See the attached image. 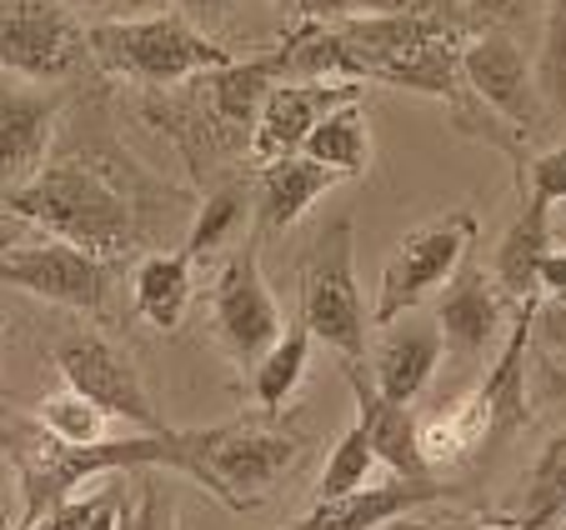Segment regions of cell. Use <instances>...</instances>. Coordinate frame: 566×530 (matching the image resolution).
Wrapping results in <instances>:
<instances>
[{"label": "cell", "mask_w": 566, "mask_h": 530, "mask_svg": "<svg viewBox=\"0 0 566 530\" xmlns=\"http://www.w3.org/2000/svg\"><path fill=\"white\" fill-rule=\"evenodd\" d=\"M6 211L41 225L45 235L75 245V251L96 255V261L126 255L140 235L130 191L91 156H61L41 166L31 181L6 195Z\"/></svg>", "instance_id": "6da1fadb"}, {"label": "cell", "mask_w": 566, "mask_h": 530, "mask_svg": "<svg viewBox=\"0 0 566 530\" xmlns=\"http://www.w3.org/2000/svg\"><path fill=\"white\" fill-rule=\"evenodd\" d=\"M276 81H286V41L266 45L256 55H235V61L216 65V71L191 75L186 96L166 100V106H150L146 116L171 130V140L186 150V160L201 176L211 160L251 150L256 110Z\"/></svg>", "instance_id": "7a4b0ae2"}, {"label": "cell", "mask_w": 566, "mask_h": 530, "mask_svg": "<svg viewBox=\"0 0 566 530\" xmlns=\"http://www.w3.org/2000/svg\"><path fill=\"white\" fill-rule=\"evenodd\" d=\"M301 460V435L276 421H226L181 431V476L211 490L221 506L251 510Z\"/></svg>", "instance_id": "3957f363"}, {"label": "cell", "mask_w": 566, "mask_h": 530, "mask_svg": "<svg viewBox=\"0 0 566 530\" xmlns=\"http://www.w3.org/2000/svg\"><path fill=\"white\" fill-rule=\"evenodd\" d=\"M86 45L101 71L120 75V81H136V85H146V91H171V85L191 81V75L235 61L226 45H216L211 35L186 21L181 11L91 25Z\"/></svg>", "instance_id": "277c9868"}, {"label": "cell", "mask_w": 566, "mask_h": 530, "mask_svg": "<svg viewBox=\"0 0 566 530\" xmlns=\"http://www.w3.org/2000/svg\"><path fill=\"white\" fill-rule=\"evenodd\" d=\"M150 466H166L176 470L181 466V431H140L126 435V441H91V446H55L45 435V446L31 451V456L15 460L21 470V526H35L45 520L65 496H75V486L106 476V470H150Z\"/></svg>", "instance_id": "5b68a950"}, {"label": "cell", "mask_w": 566, "mask_h": 530, "mask_svg": "<svg viewBox=\"0 0 566 530\" xmlns=\"http://www.w3.org/2000/svg\"><path fill=\"white\" fill-rule=\"evenodd\" d=\"M301 326L336 356L366 361L371 320H366L361 286H356V225L346 215L326 225L301 261Z\"/></svg>", "instance_id": "8992f818"}, {"label": "cell", "mask_w": 566, "mask_h": 530, "mask_svg": "<svg viewBox=\"0 0 566 530\" xmlns=\"http://www.w3.org/2000/svg\"><path fill=\"white\" fill-rule=\"evenodd\" d=\"M471 241H476V215L471 211H451L441 221H427L411 235H401V245L386 261L381 300H376L371 326H391L407 310H417L431 290L447 286L461 271V261L471 255Z\"/></svg>", "instance_id": "52a82bcc"}, {"label": "cell", "mask_w": 566, "mask_h": 530, "mask_svg": "<svg viewBox=\"0 0 566 530\" xmlns=\"http://www.w3.org/2000/svg\"><path fill=\"white\" fill-rule=\"evenodd\" d=\"M461 85L492 116H502L526 150H532V140L546 136V96L536 85L532 61L506 31H481L461 45Z\"/></svg>", "instance_id": "ba28073f"}, {"label": "cell", "mask_w": 566, "mask_h": 530, "mask_svg": "<svg viewBox=\"0 0 566 530\" xmlns=\"http://www.w3.org/2000/svg\"><path fill=\"white\" fill-rule=\"evenodd\" d=\"M91 45L65 0H11L0 11V65L35 85L86 71Z\"/></svg>", "instance_id": "9c48e42d"}, {"label": "cell", "mask_w": 566, "mask_h": 530, "mask_svg": "<svg viewBox=\"0 0 566 530\" xmlns=\"http://www.w3.org/2000/svg\"><path fill=\"white\" fill-rule=\"evenodd\" d=\"M0 286H21L31 296L51 300V306H71L96 316L111 290V261H96V255L45 235L35 245L0 251Z\"/></svg>", "instance_id": "30bf717a"}, {"label": "cell", "mask_w": 566, "mask_h": 530, "mask_svg": "<svg viewBox=\"0 0 566 530\" xmlns=\"http://www.w3.org/2000/svg\"><path fill=\"white\" fill-rule=\"evenodd\" d=\"M211 326L231 346L235 361H256L261 350L281 336V306L261 276V235H251L211 286Z\"/></svg>", "instance_id": "8fae6325"}, {"label": "cell", "mask_w": 566, "mask_h": 530, "mask_svg": "<svg viewBox=\"0 0 566 530\" xmlns=\"http://www.w3.org/2000/svg\"><path fill=\"white\" fill-rule=\"evenodd\" d=\"M55 365H61L65 385L75 395H86L91 405H101L116 421H130L136 431H166L160 411L150 405L146 385H140V371L130 365L126 350H116L101 336H71L55 346Z\"/></svg>", "instance_id": "7c38bea8"}, {"label": "cell", "mask_w": 566, "mask_h": 530, "mask_svg": "<svg viewBox=\"0 0 566 530\" xmlns=\"http://www.w3.org/2000/svg\"><path fill=\"white\" fill-rule=\"evenodd\" d=\"M346 100H361V81H276L256 110L247 156H256L261 166L276 156H296L301 140L316 130V120Z\"/></svg>", "instance_id": "4fadbf2b"}, {"label": "cell", "mask_w": 566, "mask_h": 530, "mask_svg": "<svg viewBox=\"0 0 566 530\" xmlns=\"http://www.w3.org/2000/svg\"><path fill=\"white\" fill-rule=\"evenodd\" d=\"M441 496H451V486H441L437 476H421V480L396 476V480H386V486H371V480H366V486L352 490V496L316 500L306 516L281 526V530H381V526H391V520H401L407 510H421Z\"/></svg>", "instance_id": "5bb4252c"}, {"label": "cell", "mask_w": 566, "mask_h": 530, "mask_svg": "<svg viewBox=\"0 0 566 530\" xmlns=\"http://www.w3.org/2000/svg\"><path fill=\"white\" fill-rule=\"evenodd\" d=\"M342 375L356 395V431L366 435V446L376 451L381 466H391L396 476L407 480H421L431 476L427 460H421V446H417V421H411V405H391L381 391L371 385L366 375V361H352L342 356Z\"/></svg>", "instance_id": "9a60e30c"}, {"label": "cell", "mask_w": 566, "mask_h": 530, "mask_svg": "<svg viewBox=\"0 0 566 530\" xmlns=\"http://www.w3.org/2000/svg\"><path fill=\"white\" fill-rule=\"evenodd\" d=\"M55 116H61V96L0 85V191L25 186L45 166Z\"/></svg>", "instance_id": "2e32d148"}, {"label": "cell", "mask_w": 566, "mask_h": 530, "mask_svg": "<svg viewBox=\"0 0 566 530\" xmlns=\"http://www.w3.org/2000/svg\"><path fill=\"white\" fill-rule=\"evenodd\" d=\"M536 306H542V296L516 300L512 336H506L496 365L486 371V381L476 385L481 405H486V441H481V451H502L506 441H512V435L526 425V365L522 361H526V340H532Z\"/></svg>", "instance_id": "e0dca14e"}, {"label": "cell", "mask_w": 566, "mask_h": 530, "mask_svg": "<svg viewBox=\"0 0 566 530\" xmlns=\"http://www.w3.org/2000/svg\"><path fill=\"white\" fill-rule=\"evenodd\" d=\"M437 365H441V330L421 326V320H401V326L391 320L381 330V340H376L366 375L391 405H411L431 385Z\"/></svg>", "instance_id": "ac0fdd59"}, {"label": "cell", "mask_w": 566, "mask_h": 530, "mask_svg": "<svg viewBox=\"0 0 566 530\" xmlns=\"http://www.w3.org/2000/svg\"><path fill=\"white\" fill-rule=\"evenodd\" d=\"M437 330H441V350H451L461 361L481 356L486 346H496V336H502V296H496V280L481 276L476 265H467L447 286V296L437 300Z\"/></svg>", "instance_id": "d6986e66"}, {"label": "cell", "mask_w": 566, "mask_h": 530, "mask_svg": "<svg viewBox=\"0 0 566 530\" xmlns=\"http://www.w3.org/2000/svg\"><path fill=\"white\" fill-rule=\"evenodd\" d=\"M342 181L336 170L316 166L311 156H276L261 166V181H256V235L271 231H291L321 195L332 191Z\"/></svg>", "instance_id": "ffe728a7"}, {"label": "cell", "mask_w": 566, "mask_h": 530, "mask_svg": "<svg viewBox=\"0 0 566 530\" xmlns=\"http://www.w3.org/2000/svg\"><path fill=\"white\" fill-rule=\"evenodd\" d=\"M191 255L186 251H156L136 265V310L160 330H176L191 306Z\"/></svg>", "instance_id": "44dd1931"}, {"label": "cell", "mask_w": 566, "mask_h": 530, "mask_svg": "<svg viewBox=\"0 0 566 530\" xmlns=\"http://www.w3.org/2000/svg\"><path fill=\"white\" fill-rule=\"evenodd\" d=\"M301 156H311L316 166L336 170V176H361L371 166V120H366L361 100L326 110L316 120V130L301 140Z\"/></svg>", "instance_id": "7402d4cb"}, {"label": "cell", "mask_w": 566, "mask_h": 530, "mask_svg": "<svg viewBox=\"0 0 566 530\" xmlns=\"http://www.w3.org/2000/svg\"><path fill=\"white\" fill-rule=\"evenodd\" d=\"M481 441H486V405H481L476 391H471L467 401L447 405L441 415H431L427 425H417V446H421V460H427L431 476L471 460L481 451Z\"/></svg>", "instance_id": "603a6c76"}, {"label": "cell", "mask_w": 566, "mask_h": 530, "mask_svg": "<svg viewBox=\"0 0 566 530\" xmlns=\"http://www.w3.org/2000/svg\"><path fill=\"white\" fill-rule=\"evenodd\" d=\"M546 215H552V205L526 195L522 221L506 231L502 251H496V286H502L512 300L536 296V265H542V255L552 251V221H546Z\"/></svg>", "instance_id": "cb8c5ba5"}, {"label": "cell", "mask_w": 566, "mask_h": 530, "mask_svg": "<svg viewBox=\"0 0 566 530\" xmlns=\"http://www.w3.org/2000/svg\"><path fill=\"white\" fill-rule=\"evenodd\" d=\"M306 365H311V330L296 320V326L281 330V336L261 350L256 361H251V395H256L261 411L276 415L281 405L291 401V391L301 385Z\"/></svg>", "instance_id": "d4e9b609"}, {"label": "cell", "mask_w": 566, "mask_h": 530, "mask_svg": "<svg viewBox=\"0 0 566 530\" xmlns=\"http://www.w3.org/2000/svg\"><path fill=\"white\" fill-rule=\"evenodd\" d=\"M247 211H251L247 181L216 186V191L201 201L196 221H191V235H186V255H191V261H201V255H216L221 245H231L235 231H241V221H247Z\"/></svg>", "instance_id": "484cf974"}, {"label": "cell", "mask_w": 566, "mask_h": 530, "mask_svg": "<svg viewBox=\"0 0 566 530\" xmlns=\"http://www.w3.org/2000/svg\"><path fill=\"white\" fill-rule=\"evenodd\" d=\"M556 516H566V431L552 435L532 466V486H526V506L512 520L516 530H542Z\"/></svg>", "instance_id": "4316f807"}, {"label": "cell", "mask_w": 566, "mask_h": 530, "mask_svg": "<svg viewBox=\"0 0 566 530\" xmlns=\"http://www.w3.org/2000/svg\"><path fill=\"white\" fill-rule=\"evenodd\" d=\"M41 431L51 435L55 446H91V441L106 435V411L65 385V391H51L41 401Z\"/></svg>", "instance_id": "83f0119b"}, {"label": "cell", "mask_w": 566, "mask_h": 530, "mask_svg": "<svg viewBox=\"0 0 566 530\" xmlns=\"http://www.w3.org/2000/svg\"><path fill=\"white\" fill-rule=\"evenodd\" d=\"M376 466H381V460H376V451L366 446V435L352 425V431H346L342 441L332 446V456H326V470H321V480H316V500H336V496L361 490L366 480H371Z\"/></svg>", "instance_id": "f1b7e54d"}, {"label": "cell", "mask_w": 566, "mask_h": 530, "mask_svg": "<svg viewBox=\"0 0 566 530\" xmlns=\"http://www.w3.org/2000/svg\"><path fill=\"white\" fill-rule=\"evenodd\" d=\"M536 85H542V96L552 100V110H562V120H566V0H546Z\"/></svg>", "instance_id": "f546056e"}, {"label": "cell", "mask_w": 566, "mask_h": 530, "mask_svg": "<svg viewBox=\"0 0 566 530\" xmlns=\"http://www.w3.org/2000/svg\"><path fill=\"white\" fill-rule=\"evenodd\" d=\"M116 516H120V490H101V496H65L45 516V526L51 530H116Z\"/></svg>", "instance_id": "4dcf8cb0"}, {"label": "cell", "mask_w": 566, "mask_h": 530, "mask_svg": "<svg viewBox=\"0 0 566 530\" xmlns=\"http://www.w3.org/2000/svg\"><path fill=\"white\" fill-rule=\"evenodd\" d=\"M116 530H176V506L156 480H136V496H120Z\"/></svg>", "instance_id": "1f68e13d"}, {"label": "cell", "mask_w": 566, "mask_h": 530, "mask_svg": "<svg viewBox=\"0 0 566 530\" xmlns=\"http://www.w3.org/2000/svg\"><path fill=\"white\" fill-rule=\"evenodd\" d=\"M291 21H346V15H381V11H401L411 0H276Z\"/></svg>", "instance_id": "d6a6232c"}, {"label": "cell", "mask_w": 566, "mask_h": 530, "mask_svg": "<svg viewBox=\"0 0 566 530\" xmlns=\"http://www.w3.org/2000/svg\"><path fill=\"white\" fill-rule=\"evenodd\" d=\"M522 176H526V195H532V201H542V205L566 201V146H552V150H542V156H526Z\"/></svg>", "instance_id": "836d02e7"}, {"label": "cell", "mask_w": 566, "mask_h": 530, "mask_svg": "<svg viewBox=\"0 0 566 530\" xmlns=\"http://www.w3.org/2000/svg\"><path fill=\"white\" fill-rule=\"evenodd\" d=\"M536 296L546 300H566V251H546L542 265H536Z\"/></svg>", "instance_id": "e575fe53"}, {"label": "cell", "mask_w": 566, "mask_h": 530, "mask_svg": "<svg viewBox=\"0 0 566 530\" xmlns=\"http://www.w3.org/2000/svg\"><path fill=\"white\" fill-rule=\"evenodd\" d=\"M171 6H176V11H181L191 25H196V21L206 25V21H221V15L231 11L235 0H171Z\"/></svg>", "instance_id": "d590c367"}, {"label": "cell", "mask_w": 566, "mask_h": 530, "mask_svg": "<svg viewBox=\"0 0 566 530\" xmlns=\"http://www.w3.org/2000/svg\"><path fill=\"white\" fill-rule=\"evenodd\" d=\"M536 326H542L546 346H562L566 350V300H552V310H546V316H542V306H536Z\"/></svg>", "instance_id": "8d00e7d4"}, {"label": "cell", "mask_w": 566, "mask_h": 530, "mask_svg": "<svg viewBox=\"0 0 566 530\" xmlns=\"http://www.w3.org/2000/svg\"><path fill=\"white\" fill-rule=\"evenodd\" d=\"M75 11H111V6H126V0H65Z\"/></svg>", "instance_id": "74e56055"}, {"label": "cell", "mask_w": 566, "mask_h": 530, "mask_svg": "<svg viewBox=\"0 0 566 530\" xmlns=\"http://www.w3.org/2000/svg\"><path fill=\"white\" fill-rule=\"evenodd\" d=\"M0 530H15V506L6 490H0Z\"/></svg>", "instance_id": "f35d334b"}, {"label": "cell", "mask_w": 566, "mask_h": 530, "mask_svg": "<svg viewBox=\"0 0 566 530\" xmlns=\"http://www.w3.org/2000/svg\"><path fill=\"white\" fill-rule=\"evenodd\" d=\"M25 530H51V526H45V520H35V526H25Z\"/></svg>", "instance_id": "ab89813d"}]
</instances>
